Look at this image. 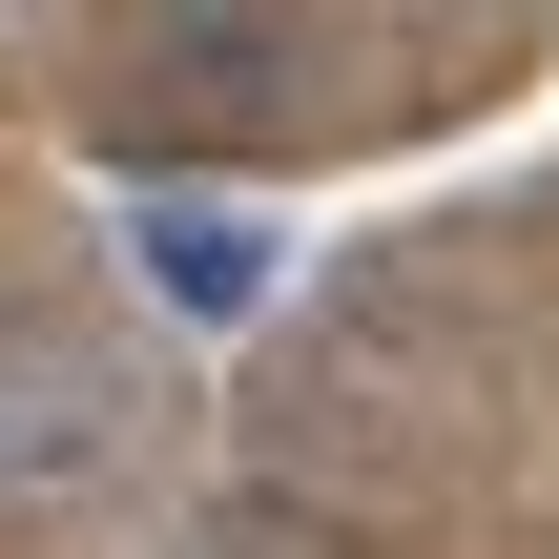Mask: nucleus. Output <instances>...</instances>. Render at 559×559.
Returning <instances> with one entry per match:
<instances>
[{
  "label": "nucleus",
  "instance_id": "f257e3e1",
  "mask_svg": "<svg viewBox=\"0 0 559 559\" xmlns=\"http://www.w3.org/2000/svg\"><path fill=\"white\" fill-rule=\"evenodd\" d=\"M104 436H124V373H83V353H21V332H0V498L83 477Z\"/></svg>",
  "mask_w": 559,
  "mask_h": 559
},
{
  "label": "nucleus",
  "instance_id": "f03ea898",
  "mask_svg": "<svg viewBox=\"0 0 559 559\" xmlns=\"http://www.w3.org/2000/svg\"><path fill=\"white\" fill-rule=\"evenodd\" d=\"M124 249H145V290H166V311H207V332L270 290V228H249V207H187V187H145V207H124Z\"/></svg>",
  "mask_w": 559,
  "mask_h": 559
}]
</instances>
